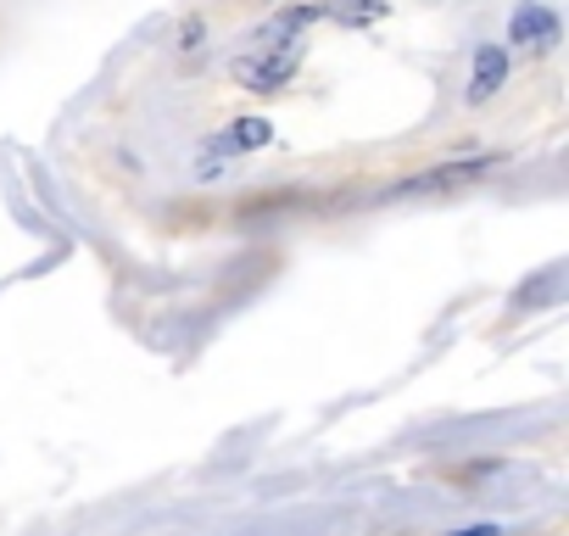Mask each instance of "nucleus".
<instances>
[{
	"label": "nucleus",
	"instance_id": "nucleus-1",
	"mask_svg": "<svg viewBox=\"0 0 569 536\" xmlns=\"http://www.w3.org/2000/svg\"><path fill=\"white\" fill-rule=\"evenodd\" d=\"M297 68H302V46H262V51H246V57H234V85L240 90H257V96H279L284 85L297 79Z\"/></svg>",
	"mask_w": 569,
	"mask_h": 536
},
{
	"label": "nucleus",
	"instance_id": "nucleus-2",
	"mask_svg": "<svg viewBox=\"0 0 569 536\" xmlns=\"http://www.w3.org/2000/svg\"><path fill=\"white\" fill-rule=\"evenodd\" d=\"M558 12L552 7H541V0H525V7L508 18V46H519V51H530V57H547L552 46H558Z\"/></svg>",
	"mask_w": 569,
	"mask_h": 536
},
{
	"label": "nucleus",
	"instance_id": "nucleus-3",
	"mask_svg": "<svg viewBox=\"0 0 569 536\" xmlns=\"http://www.w3.org/2000/svg\"><path fill=\"white\" fill-rule=\"evenodd\" d=\"M268 140H273V129H268L262 118H234V123H223V129H218V135L207 140V151H201V157H207V162L218 168V162H229V157L262 151Z\"/></svg>",
	"mask_w": 569,
	"mask_h": 536
},
{
	"label": "nucleus",
	"instance_id": "nucleus-4",
	"mask_svg": "<svg viewBox=\"0 0 569 536\" xmlns=\"http://www.w3.org/2000/svg\"><path fill=\"white\" fill-rule=\"evenodd\" d=\"M502 79H508V51H502V46H480L475 73H469V101H475V107L491 101V96L502 90Z\"/></svg>",
	"mask_w": 569,
	"mask_h": 536
},
{
	"label": "nucleus",
	"instance_id": "nucleus-5",
	"mask_svg": "<svg viewBox=\"0 0 569 536\" xmlns=\"http://www.w3.org/2000/svg\"><path fill=\"white\" fill-rule=\"evenodd\" d=\"M386 12H391V0H325V7H319V18H330L341 29H369Z\"/></svg>",
	"mask_w": 569,
	"mask_h": 536
},
{
	"label": "nucleus",
	"instance_id": "nucleus-6",
	"mask_svg": "<svg viewBox=\"0 0 569 536\" xmlns=\"http://www.w3.org/2000/svg\"><path fill=\"white\" fill-rule=\"evenodd\" d=\"M491 162H458V168H436V173H419L408 179L402 190H447V185H463V179H480Z\"/></svg>",
	"mask_w": 569,
	"mask_h": 536
},
{
	"label": "nucleus",
	"instance_id": "nucleus-7",
	"mask_svg": "<svg viewBox=\"0 0 569 536\" xmlns=\"http://www.w3.org/2000/svg\"><path fill=\"white\" fill-rule=\"evenodd\" d=\"M201 34H207V23H201V18H190V23L179 29V51H184V57H196V51H201Z\"/></svg>",
	"mask_w": 569,
	"mask_h": 536
},
{
	"label": "nucleus",
	"instance_id": "nucleus-8",
	"mask_svg": "<svg viewBox=\"0 0 569 536\" xmlns=\"http://www.w3.org/2000/svg\"><path fill=\"white\" fill-rule=\"evenodd\" d=\"M452 536H502L497 525H469V530H452Z\"/></svg>",
	"mask_w": 569,
	"mask_h": 536
}]
</instances>
